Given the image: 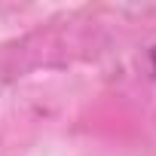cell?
I'll return each mask as SVG.
<instances>
[{"label":"cell","instance_id":"obj_1","mask_svg":"<svg viewBox=\"0 0 156 156\" xmlns=\"http://www.w3.org/2000/svg\"><path fill=\"white\" fill-rule=\"evenodd\" d=\"M150 58H153V67H156V49H153V55H150Z\"/></svg>","mask_w":156,"mask_h":156}]
</instances>
